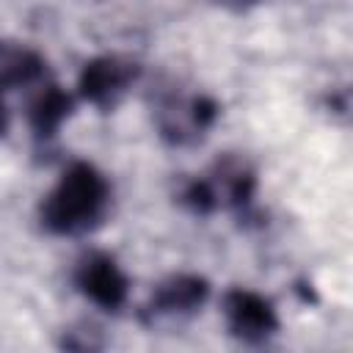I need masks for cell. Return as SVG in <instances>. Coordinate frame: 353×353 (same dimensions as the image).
Here are the masks:
<instances>
[{
	"mask_svg": "<svg viewBox=\"0 0 353 353\" xmlns=\"http://www.w3.org/2000/svg\"><path fill=\"white\" fill-rule=\"evenodd\" d=\"M74 287L99 309L119 312L130 295V279L105 251L85 254L74 268Z\"/></svg>",
	"mask_w": 353,
	"mask_h": 353,
	"instance_id": "3957f363",
	"label": "cell"
},
{
	"mask_svg": "<svg viewBox=\"0 0 353 353\" xmlns=\"http://www.w3.org/2000/svg\"><path fill=\"white\" fill-rule=\"evenodd\" d=\"M210 298V284L204 276L196 273H174L160 281L149 298V314L154 317H179L199 312Z\"/></svg>",
	"mask_w": 353,
	"mask_h": 353,
	"instance_id": "5b68a950",
	"label": "cell"
},
{
	"mask_svg": "<svg viewBox=\"0 0 353 353\" xmlns=\"http://www.w3.org/2000/svg\"><path fill=\"white\" fill-rule=\"evenodd\" d=\"M221 312L229 334L237 336L240 342L259 345L279 331V314L273 303L254 290L232 287L221 301Z\"/></svg>",
	"mask_w": 353,
	"mask_h": 353,
	"instance_id": "7a4b0ae2",
	"label": "cell"
},
{
	"mask_svg": "<svg viewBox=\"0 0 353 353\" xmlns=\"http://www.w3.org/2000/svg\"><path fill=\"white\" fill-rule=\"evenodd\" d=\"M8 130V110H6V105H3V99H0V135Z\"/></svg>",
	"mask_w": 353,
	"mask_h": 353,
	"instance_id": "ba28073f",
	"label": "cell"
},
{
	"mask_svg": "<svg viewBox=\"0 0 353 353\" xmlns=\"http://www.w3.org/2000/svg\"><path fill=\"white\" fill-rule=\"evenodd\" d=\"M138 63L121 55H99L91 58L77 77V91L85 102L97 108H113L121 94L138 80Z\"/></svg>",
	"mask_w": 353,
	"mask_h": 353,
	"instance_id": "277c9868",
	"label": "cell"
},
{
	"mask_svg": "<svg viewBox=\"0 0 353 353\" xmlns=\"http://www.w3.org/2000/svg\"><path fill=\"white\" fill-rule=\"evenodd\" d=\"M110 204V185L105 174L85 163L74 160L63 168L55 188L41 201V226L61 237L85 234L102 223Z\"/></svg>",
	"mask_w": 353,
	"mask_h": 353,
	"instance_id": "6da1fadb",
	"label": "cell"
},
{
	"mask_svg": "<svg viewBox=\"0 0 353 353\" xmlns=\"http://www.w3.org/2000/svg\"><path fill=\"white\" fill-rule=\"evenodd\" d=\"M44 58L17 41H0V91L22 88L44 77Z\"/></svg>",
	"mask_w": 353,
	"mask_h": 353,
	"instance_id": "52a82bcc",
	"label": "cell"
},
{
	"mask_svg": "<svg viewBox=\"0 0 353 353\" xmlns=\"http://www.w3.org/2000/svg\"><path fill=\"white\" fill-rule=\"evenodd\" d=\"M72 110H74V97L58 83H47L28 105V124L36 132V138H52L61 130V124L72 116Z\"/></svg>",
	"mask_w": 353,
	"mask_h": 353,
	"instance_id": "8992f818",
	"label": "cell"
}]
</instances>
